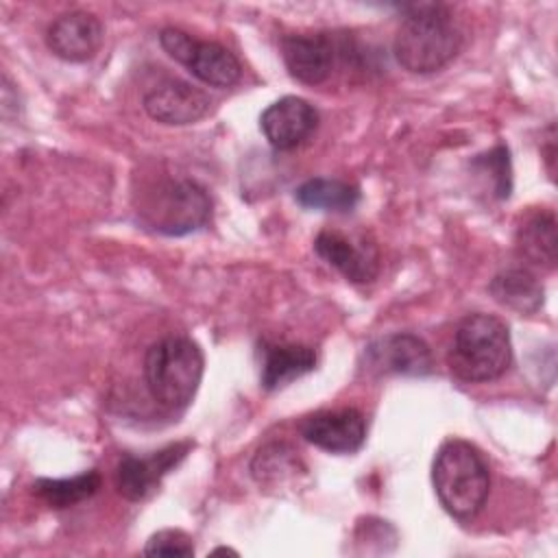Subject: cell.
<instances>
[{
  "instance_id": "277c9868",
  "label": "cell",
  "mask_w": 558,
  "mask_h": 558,
  "mask_svg": "<svg viewBox=\"0 0 558 558\" xmlns=\"http://www.w3.org/2000/svg\"><path fill=\"white\" fill-rule=\"evenodd\" d=\"M137 220L161 235H187L211 218V198L194 179L161 177L135 196Z\"/></svg>"
},
{
  "instance_id": "603a6c76",
  "label": "cell",
  "mask_w": 558,
  "mask_h": 558,
  "mask_svg": "<svg viewBox=\"0 0 558 558\" xmlns=\"http://www.w3.org/2000/svg\"><path fill=\"white\" fill-rule=\"evenodd\" d=\"M211 554H233V556H238V551L231 549V547H216Z\"/></svg>"
},
{
  "instance_id": "44dd1931",
  "label": "cell",
  "mask_w": 558,
  "mask_h": 558,
  "mask_svg": "<svg viewBox=\"0 0 558 558\" xmlns=\"http://www.w3.org/2000/svg\"><path fill=\"white\" fill-rule=\"evenodd\" d=\"M473 163L480 166L484 172H490L497 198H508L510 196L512 170H510V155H508V148L504 144H497L488 153L477 155V159Z\"/></svg>"
},
{
  "instance_id": "6da1fadb",
  "label": "cell",
  "mask_w": 558,
  "mask_h": 558,
  "mask_svg": "<svg viewBox=\"0 0 558 558\" xmlns=\"http://www.w3.org/2000/svg\"><path fill=\"white\" fill-rule=\"evenodd\" d=\"M403 22L395 35L397 63L412 74H432L453 61L462 48V33L451 11L438 2L399 7Z\"/></svg>"
},
{
  "instance_id": "8992f818",
  "label": "cell",
  "mask_w": 558,
  "mask_h": 558,
  "mask_svg": "<svg viewBox=\"0 0 558 558\" xmlns=\"http://www.w3.org/2000/svg\"><path fill=\"white\" fill-rule=\"evenodd\" d=\"M362 366L371 375L425 377L434 371L429 344L414 333H388L364 347Z\"/></svg>"
},
{
  "instance_id": "4fadbf2b",
  "label": "cell",
  "mask_w": 558,
  "mask_h": 558,
  "mask_svg": "<svg viewBox=\"0 0 558 558\" xmlns=\"http://www.w3.org/2000/svg\"><path fill=\"white\" fill-rule=\"evenodd\" d=\"M316 255L353 283H368L377 277L379 262L371 244H355L340 231H320L314 240Z\"/></svg>"
},
{
  "instance_id": "d6986e66",
  "label": "cell",
  "mask_w": 558,
  "mask_h": 558,
  "mask_svg": "<svg viewBox=\"0 0 558 558\" xmlns=\"http://www.w3.org/2000/svg\"><path fill=\"white\" fill-rule=\"evenodd\" d=\"M299 471H303L301 460H299L296 451L286 442L264 445L251 462V473H253L255 482L266 488L286 486L288 482L296 480Z\"/></svg>"
},
{
  "instance_id": "7402d4cb",
  "label": "cell",
  "mask_w": 558,
  "mask_h": 558,
  "mask_svg": "<svg viewBox=\"0 0 558 558\" xmlns=\"http://www.w3.org/2000/svg\"><path fill=\"white\" fill-rule=\"evenodd\" d=\"M146 556H192L194 545L192 538L183 530L166 527L155 532L144 547Z\"/></svg>"
},
{
  "instance_id": "5b68a950",
  "label": "cell",
  "mask_w": 558,
  "mask_h": 558,
  "mask_svg": "<svg viewBox=\"0 0 558 558\" xmlns=\"http://www.w3.org/2000/svg\"><path fill=\"white\" fill-rule=\"evenodd\" d=\"M203 371V351L187 336H166L144 357L146 386L153 399L170 410L185 408L194 399Z\"/></svg>"
},
{
  "instance_id": "9a60e30c",
  "label": "cell",
  "mask_w": 558,
  "mask_h": 558,
  "mask_svg": "<svg viewBox=\"0 0 558 558\" xmlns=\"http://www.w3.org/2000/svg\"><path fill=\"white\" fill-rule=\"evenodd\" d=\"M181 65L211 87H231L242 76V65L235 54L218 41L194 39Z\"/></svg>"
},
{
  "instance_id": "ba28073f",
  "label": "cell",
  "mask_w": 558,
  "mask_h": 558,
  "mask_svg": "<svg viewBox=\"0 0 558 558\" xmlns=\"http://www.w3.org/2000/svg\"><path fill=\"white\" fill-rule=\"evenodd\" d=\"M301 436L329 453H355L366 440V418L355 408L320 410L299 423Z\"/></svg>"
},
{
  "instance_id": "9c48e42d",
  "label": "cell",
  "mask_w": 558,
  "mask_h": 558,
  "mask_svg": "<svg viewBox=\"0 0 558 558\" xmlns=\"http://www.w3.org/2000/svg\"><path fill=\"white\" fill-rule=\"evenodd\" d=\"M144 111L161 124L183 126L194 124L209 113L211 100L201 87L181 81L166 78L144 94Z\"/></svg>"
},
{
  "instance_id": "ffe728a7",
  "label": "cell",
  "mask_w": 558,
  "mask_h": 558,
  "mask_svg": "<svg viewBox=\"0 0 558 558\" xmlns=\"http://www.w3.org/2000/svg\"><path fill=\"white\" fill-rule=\"evenodd\" d=\"M100 488V473L98 471H85L74 477L63 480H48L41 477L33 484V493L50 508L63 510L70 506H76L85 499H89Z\"/></svg>"
},
{
  "instance_id": "e0dca14e",
  "label": "cell",
  "mask_w": 558,
  "mask_h": 558,
  "mask_svg": "<svg viewBox=\"0 0 558 558\" xmlns=\"http://www.w3.org/2000/svg\"><path fill=\"white\" fill-rule=\"evenodd\" d=\"M294 201L303 209L349 214L360 203V187L340 179L316 177L296 187Z\"/></svg>"
},
{
  "instance_id": "7a4b0ae2",
  "label": "cell",
  "mask_w": 558,
  "mask_h": 558,
  "mask_svg": "<svg viewBox=\"0 0 558 558\" xmlns=\"http://www.w3.org/2000/svg\"><path fill=\"white\" fill-rule=\"evenodd\" d=\"M432 484L440 506L451 517L471 521L486 504L490 471L475 445L462 438H449L434 456Z\"/></svg>"
},
{
  "instance_id": "52a82bcc",
  "label": "cell",
  "mask_w": 558,
  "mask_h": 558,
  "mask_svg": "<svg viewBox=\"0 0 558 558\" xmlns=\"http://www.w3.org/2000/svg\"><path fill=\"white\" fill-rule=\"evenodd\" d=\"M190 440L172 442L146 458L122 456L116 466V488L129 501L146 499L155 488H159L161 480L177 469L185 456L192 451Z\"/></svg>"
},
{
  "instance_id": "30bf717a",
  "label": "cell",
  "mask_w": 558,
  "mask_h": 558,
  "mask_svg": "<svg viewBox=\"0 0 558 558\" xmlns=\"http://www.w3.org/2000/svg\"><path fill=\"white\" fill-rule=\"evenodd\" d=\"M318 124V111L299 96H283L259 116V129L277 150H292L303 144Z\"/></svg>"
},
{
  "instance_id": "2e32d148",
  "label": "cell",
  "mask_w": 558,
  "mask_h": 558,
  "mask_svg": "<svg viewBox=\"0 0 558 558\" xmlns=\"http://www.w3.org/2000/svg\"><path fill=\"white\" fill-rule=\"evenodd\" d=\"M493 299L517 312V314H534L543 307L545 290L541 281L525 268H508L493 277L488 286Z\"/></svg>"
},
{
  "instance_id": "7c38bea8",
  "label": "cell",
  "mask_w": 558,
  "mask_h": 558,
  "mask_svg": "<svg viewBox=\"0 0 558 558\" xmlns=\"http://www.w3.org/2000/svg\"><path fill=\"white\" fill-rule=\"evenodd\" d=\"M281 57L292 78L303 85H320L331 74L336 46L329 33H299L281 39Z\"/></svg>"
},
{
  "instance_id": "5bb4252c",
  "label": "cell",
  "mask_w": 558,
  "mask_h": 558,
  "mask_svg": "<svg viewBox=\"0 0 558 558\" xmlns=\"http://www.w3.org/2000/svg\"><path fill=\"white\" fill-rule=\"evenodd\" d=\"M316 368V351L305 344H264L259 381L266 390H277Z\"/></svg>"
},
{
  "instance_id": "3957f363",
  "label": "cell",
  "mask_w": 558,
  "mask_h": 558,
  "mask_svg": "<svg viewBox=\"0 0 558 558\" xmlns=\"http://www.w3.org/2000/svg\"><path fill=\"white\" fill-rule=\"evenodd\" d=\"M447 362L449 371L469 384L501 377L512 362L508 325L493 314L464 316L456 327Z\"/></svg>"
},
{
  "instance_id": "8fae6325",
  "label": "cell",
  "mask_w": 558,
  "mask_h": 558,
  "mask_svg": "<svg viewBox=\"0 0 558 558\" xmlns=\"http://www.w3.org/2000/svg\"><path fill=\"white\" fill-rule=\"evenodd\" d=\"M102 37L105 28L94 13L68 11L48 26L46 44L54 57L83 63L98 52Z\"/></svg>"
},
{
  "instance_id": "ac0fdd59",
  "label": "cell",
  "mask_w": 558,
  "mask_h": 558,
  "mask_svg": "<svg viewBox=\"0 0 558 558\" xmlns=\"http://www.w3.org/2000/svg\"><path fill=\"white\" fill-rule=\"evenodd\" d=\"M519 253L543 268L556 266V216L541 211L530 216L517 231Z\"/></svg>"
}]
</instances>
